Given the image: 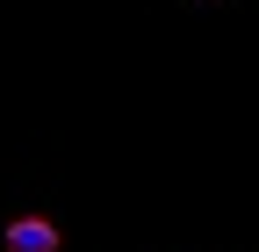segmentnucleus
I'll list each match as a JSON object with an SVG mask.
<instances>
[{"mask_svg": "<svg viewBox=\"0 0 259 252\" xmlns=\"http://www.w3.org/2000/svg\"><path fill=\"white\" fill-rule=\"evenodd\" d=\"M8 252H58V224H44V216H15V224H8Z\"/></svg>", "mask_w": 259, "mask_h": 252, "instance_id": "1", "label": "nucleus"}]
</instances>
